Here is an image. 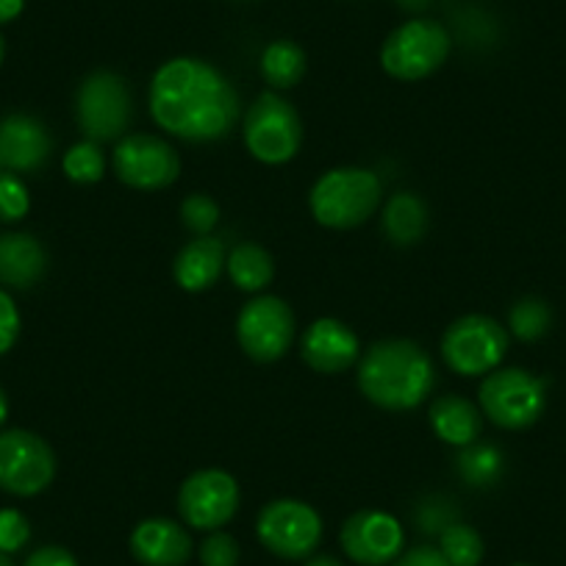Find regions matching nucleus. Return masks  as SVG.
Returning a JSON list of instances; mask_svg holds the SVG:
<instances>
[{"instance_id":"nucleus-38","label":"nucleus","mask_w":566,"mask_h":566,"mask_svg":"<svg viewBox=\"0 0 566 566\" xmlns=\"http://www.w3.org/2000/svg\"><path fill=\"white\" fill-rule=\"evenodd\" d=\"M406 9H424L428 7V0H400Z\"/></svg>"},{"instance_id":"nucleus-21","label":"nucleus","mask_w":566,"mask_h":566,"mask_svg":"<svg viewBox=\"0 0 566 566\" xmlns=\"http://www.w3.org/2000/svg\"><path fill=\"white\" fill-rule=\"evenodd\" d=\"M428 228V209L411 192H400L386 203L384 231L395 244H413L422 239Z\"/></svg>"},{"instance_id":"nucleus-37","label":"nucleus","mask_w":566,"mask_h":566,"mask_svg":"<svg viewBox=\"0 0 566 566\" xmlns=\"http://www.w3.org/2000/svg\"><path fill=\"white\" fill-rule=\"evenodd\" d=\"M7 417H9V400L7 395H3V389H0V424L7 422Z\"/></svg>"},{"instance_id":"nucleus-39","label":"nucleus","mask_w":566,"mask_h":566,"mask_svg":"<svg viewBox=\"0 0 566 566\" xmlns=\"http://www.w3.org/2000/svg\"><path fill=\"white\" fill-rule=\"evenodd\" d=\"M0 566H12V560L7 558V553H0Z\"/></svg>"},{"instance_id":"nucleus-18","label":"nucleus","mask_w":566,"mask_h":566,"mask_svg":"<svg viewBox=\"0 0 566 566\" xmlns=\"http://www.w3.org/2000/svg\"><path fill=\"white\" fill-rule=\"evenodd\" d=\"M45 250L29 233H3L0 237V283L14 290H29L45 275Z\"/></svg>"},{"instance_id":"nucleus-3","label":"nucleus","mask_w":566,"mask_h":566,"mask_svg":"<svg viewBox=\"0 0 566 566\" xmlns=\"http://www.w3.org/2000/svg\"><path fill=\"white\" fill-rule=\"evenodd\" d=\"M380 203V181L375 172L361 170V167H339L331 170L314 184L312 214L317 217L319 226L325 228H356L373 217Z\"/></svg>"},{"instance_id":"nucleus-2","label":"nucleus","mask_w":566,"mask_h":566,"mask_svg":"<svg viewBox=\"0 0 566 566\" xmlns=\"http://www.w3.org/2000/svg\"><path fill=\"white\" fill-rule=\"evenodd\" d=\"M437 369L431 356L406 339L378 342L358 364L364 397L389 411H408L433 391Z\"/></svg>"},{"instance_id":"nucleus-14","label":"nucleus","mask_w":566,"mask_h":566,"mask_svg":"<svg viewBox=\"0 0 566 566\" xmlns=\"http://www.w3.org/2000/svg\"><path fill=\"white\" fill-rule=\"evenodd\" d=\"M342 547L356 564L384 566L402 549V527L386 511H358L342 527Z\"/></svg>"},{"instance_id":"nucleus-29","label":"nucleus","mask_w":566,"mask_h":566,"mask_svg":"<svg viewBox=\"0 0 566 566\" xmlns=\"http://www.w3.org/2000/svg\"><path fill=\"white\" fill-rule=\"evenodd\" d=\"M181 220L198 237H209L211 228L220 220V206L209 195H189L181 206Z\"/></svg>"},{"instance_id":"nucleus-32","label":"nucleus","mask_w":566,"mask_h":566,"mask_svg":"<svg viewBox=\"0 0 566 566\" xmlns=\"http://www.w3.org/2000/svg\"><path fill=\"white\" fill-rule=\"evenodd\" d=\"M20 336V312L12 297L0 290V356L12 350V345Z\"/></svg>"},{"instance_id":"nucleus-8","label":"nucleus","mask_w":566,"mask_h":566,"mask_svg":"<svg viewBox=\"0 0 566 566\" xmlns=\"http://www.w3.org/2000/svg\"><path fill=\"white\" fill-rule=\"evenodd\" d=\"M75 117L81 130L90 142H112L123 136L125 125L130 119V95L128 86L119 75L92 73L75 95Z\"/></svg>"},{"instance_id":"nucleus-40","label":"nucleus","mask_w":566,"mask_h":566,"mask_svg":"<svg viewBox=\"0 0 566 566\" xmlns=\"http://www.w3.org/2000/svg\"><path fill=\"white\" fill-rule=\"evenodd\" d=\"M0 62H3V36H0Z\"/></svg>"},{"instance_id":"nucleus-5","label":"nucleus","mask_w":566,"mask_h":566,"mask_svg":"<svg viewBox=\"0 0 566 566\" xmlns=\"http://www.w3.org/2000/svg\"><path fill=\"white\" fill-rule=\"evenodd\" d=\"M450 53V36L433 20H408L380 51V64L397 81H419L437 73Z\"/></svg>"},{"instance_id":"nucleus-28","label":"nucleus","mask_w":566,"mask_h":566,"mask_svg":"<svg viewBox=\"0 0 566 566\" xmlns=\"http://www.w3.org/2000/svg\"><path fill=\"white\" fill-rule=\"evenodd\" d=\"M29 189L14 172H0V222H18L29 214Z\"/></svg>"},{"instance_id":"nucleus-16","label":"nucleus","mask_w":566,"mask_h":566,"mask_svg":"<svg viewBox=\"0 0 566 566\" xmlns=\"http://www.w3.org/2000/svg\"><path fill=\"white\" fill-rule=\"evenodd\" d=\"M358 339L339 319H317L303 336V361L317 373H345L356 364Z\"/></svg>"},{"instance_id":"nucleus-31","label":"nucleus","mask_w":566,"mask_h":566,"mask_svg":"<svg viewBox=\"0 0 566 566\" xmlns=\"http://www.w3.org/2000/svg\"><path fill=\"white\" fill-rule=\"evenodd\" d=\"M200 560L203 566H237L239 564V544L228 533L211 531V536L200 544Z\"/></svg>"},{"instance_id":"nucleus-6","label":"nucleus","mask_w":566,"mask_h":566,"mask_svg":"<svg viewBox=\"0 0 566 566\" xmlns=\"http://www.w3.org/2000/svg\"><path fill=\"white\" fill-rule=\"evenodd\" d=\"M303 142V125L292 103L264 92L244 117V145L264 165H283L295 159Z\"/></svg>"},{"instance_id":"nucleus-11","label":"nucleus","mask_w":566,"mask_h":566,"mask_svg":"<svg viewBox=\"0 0 566 566\" xmlns=\"http://www.w3.org/2000/svg\"><path fill=\"white\" fill-rule=\"evenodd\" d=\"M237 336L242 350L255 361L266 364L281 358L290 350L292 336H295V317L292 308L281 297L261 295L250 301L239 312Z\"/></svg>"},{"instance_id":"nucleus-7","label":"nucleus","mask_w":566,"mask_h":566,"mask_svg":"<svg viewBox=\"0 0 566 566\" xmlns=\"http://www.w3.org/2000/svg\"><path fill=\"white\" fill-rule=\"evenodd\" d=\"M509 353V334L503 325L483 314L461 317L444 331L442 358L453 373L475 378L489 375L500 367Z\"/></svg>"},{"instance_id":"nucleus-19","label":"nucleus","mask_w":566,"mask_h":566,"mask_svg":"<svg viewBox=\"0 0 566 566\" xmlns=\"http://www.w3.org/2000/svg\"><path fill=\"white\" fill-rule=\"evenodd\" d=\"M222 264H226V250L214 237H198L178 253L172 272L181 290L203 292L220 277Z\"/></svg>"},{"instance_id":"nucleus-35","label":"nucleus","mask_w":566,"mask_h":566,"mask_svg":"<svg viewBox=\"0 0 566 566\" xmlns=\"http://www.w3.org/2000/svg\"><path fill=\"white\" fill-rule=\"evenodd\" d=\"M25 0H0V23H12L23 12Z\"/></svg>"},{"instance_id":"nucleus-30","label":"nucleus","mask_w":566,"mask_h":566,"mask_svg":"<svg viewBox=\"0 0 566 566\" xmlns=\"http://www.w3.org/2000/svg\"><path fill=\"white\" fill-rule=\"evenodd\" d=\"M31 525L20 511L3 509L0 511V553H18L29 544Z\"/></svg>"},{"instance_id":"nucleus-15","label":"nucleus","mask_w":566,"mask_h":566,"mask_svg":"<svg viewBox=\"0 0 566 566\" xmlns=\"http://www.w3.org/2000/svg\"><path fill=\"white\" fill-rule=\"evenodd\" d=\"M51 136L40 119L12 114L0 119V172H34L51 156Z\"/></svg>"},{"instance_id":"nucleus-34","label":"nucleus","mask_w":566,"mask_h":566,"mask_svg":"<svg viewBox=\"0 0 566 566\" xmlns=\"http://www.w3.org/2000/svg\"><path fill=\"white\" fill-rule=\"evenodd\" d=\"M395 566H450V560L437 547H417L402 555Z\"/></svg>"},{"instance_id":"nucleus-25","label":"nucleus","mask_w":566,"mask_h":566,"mask_svg":"<svg viewBox=\"0 0 566 566\" xmlns=\"http://www.w3.org/2000/svg\"><path fill=\"white\" fill-rule=\"evenodd\" d=\"M439 553L450 560V566H478L483 558V538L475 527L453 522L439 536Z\"/></svg>"},{"instance_id":"nucleus-26","label":"nucleus","mask_w":566,"mask_h":566,"mask_svg":"<svg viewBox=\"0 0 566 566\" xmlns=\"http://www.w3.org/2000/svg\"><path fill=\"white\" fill-rule=\"evenodd\" d=\"M509 325L511 334H514L516 339L536 342L542 339L549 331V325H553V312H549L547 303L538 301V297H522V301L511 308Z\"/></svg>"},{"instance_id":"nucleus-13","label":"nucleus","mask_w":566,"mask_h":566,"mask_svg":"<svg viewBox=\"0 0 566 566\" xmlns=\"http://www.w3.org/2000/svg\"><path fill=\"white\" fill-rule=\"evenodd\" d=\"M178 509L189 527L217 531L228 525L239 509V486L228 472L203 470L184 481Z\"/></svg>"},{"instance_id":"nucleus-23","label":"nucleus","mask_w":566,"mask_h":566,"mask_svg":"<svg viewBox=\"0 0 566 566\" xmlns=\"http://www.w3.org/2000/svg\"><path fill=\"white\" fill-rule=\"evenodd\" d=\"M226 264L228 275L242 292H261L264 286H270L272 275H275L272 255L259 244H239L237 250H231Z\"/></svg>"},{"instance_id":"nucleus-36","label":"nucleus","mask_w":566,"mask_h":566,"mask_svg":"<svg viewBox=\"0 0 566 566\" xmlns=\"http://www.w3.org/2000/svg\"><path fill=\"white\" fill-rule=\"evenodd\" d=\"M306 566H342V564L336 558H331V555H317V558L308 560Z\"/></svg>"},{"instance_id":"nucleus-4","label":"nucleus","mask_w":566,"mask_h":566,"mask_svg":"<svg viewBox=\"0 0 566 566\" xmlns=\"http://www.w3.org/2000/svg\"><path fill=\"white\" fill-rule=\"evenodd\" d=\"M547 402V386L527 369H494L481 384V408L494 424L522 431L536 422Z\"/></svg>"},{"instance_id":"nucleus-27","label":"nucleus","mask_w":566,"mask_h":566,"mask_svg":"<svg viewBox=\"0 0 566 566\" xmlns=\"http://www.w3.org/2000/svg\"><path fill=\"white\" fill-rule=\"evenodd\" d=\"M103 170H106V159H103L97 142H78L64 154V172H67L70 181L95 184L103 178Z\"/></svg>"},{"instance_id":"nucleus-33","label":"nucleus","mask_w":566,"mask_h":566,"mask_svg":"<svg viewBox=\"0 0 566 566\" xmlns=\"http://www.w3.org/2000/svg\"><path fill=\"white\" fill-rule=\"evenodd\" d=\"M25 566H78V560L64 547H42L25 560Z\"/></svg>"},{"instance_id":"nucleus-9","label":"nucleus","mask_w":566,"mask_h":566,"mask_svg":"<svg viewBox=\"0 0 566 566\" xmlns=\"http://www.w3.org/2000/svg\"><path fill=\"white\" fill-rule=\"evenodd\" d=\"M261 544L277 558H306L323 538V520L312 505L301 500H275L259 514Z\"/></svg>"},{"instance_id":"nucleus-12","label":"nucleus","mask_w":566,"mask_h":566,"mask_svg":"<svg viewBox=\"0 0 566 566\" xmlns=\"http://www.w3.org/2000/svg\"><path fill=\"white\" fill-rule=\"evenodd\" d=\"M114 172L130 189H165L181 172L176 150L150 134L125 136L114 150Z\"/></svg>"},{"instance_id":"nucleus-41","label":"nucleus","mask_w":566,"mask_h":566,"mask_svg":"<svg viewBox=\"0 0 566 566\" xmlns=\"http://www.w3.org/2000/svg\"><path fill=\"white\" fill-rule=\"evenodd\" d=\"M516 566H527V564H516Z\"/></svg>"},{"instance_id":"nucleus-20","label":"nucleus","mask_w":566,"mask_h":566,"mask_svg":"<svg viewBox=\"0 0 566 566\" xmlns=\"http://www.w3.org/2000/svg\"><path fill=\"white\" fill-rule=\"evenodd\" d=\"M431 424L439 439L455 448L475 444L481 437V411L459 395H444L433 400Z\"/></svg>"},{"instance_id":"nucleus-22","label":"nucleus","mask_w":566,"mask_h":566,"mask_svg":"<svg viewBox=\"0 0 566 566\" xmlns=\"http://www.w3.org/2000/svg\"><path fill=\"white\" fill-rule=\"evenodd\" d=\"M261 75L275 90H292L306 75V53L290 40H277L261 53Z\"/></svg>"},{"instance_id":"nucleus-17","label":"nucleus","mask_w":566,"mask_h":566,"mask_svg":"<svg viewBox=\"0 0 566 566\" xmlns=\"http://www.w3.org/2000/svg\"><path fill=\"white\" fill-rule=\"evenodd\" d=\"M130 549L145 566H184L192 555V538L172 520H145L130 533Z\"/></svg>"},{"instance_id":"nucleus-24","label":"nucleus","mask_w":566,"mask_h":566,"mask_svg":"<svg viewBox=\"0 0 566 566\" xmlns=\"http://www.w3.org/2000/svg\"><path fill=\"white\" fill-rule=\"evenodd\" d=\"M505 470L503 453L494 444H467L459 455V472L470 486H489Z\"/></svg>"},{"instance_id":"nucleus-1","label":"nucleus","mask_w":566,"mask_h":566,"mask_svg":"<svg viewBox=\"0 0 566 566\" xmlns=\"http://www.w3.org/2000/svg\"><path fill=\"white\" fill-rule=\"evenodd\" d=\"M150 114L172 136L214 142L233 130L239 97L226 75L200 59L161 64L150 84Z\"/></svg>"},{"instance_id":"nucleus-10","label":"nucleus","mask_w":566,"mask_h":566,"mask_svg":"<svg viewBox=\"0 0 566 566\" xmlns=\"http://www.w3.org/2000/svg\"><path fill=\"white\" fill-rule=\"evenodd\" d=\"M56 459L45 439L29 431L0 433V489L18 497H31L51 486Z\"/></svg>"}]
</instances>
